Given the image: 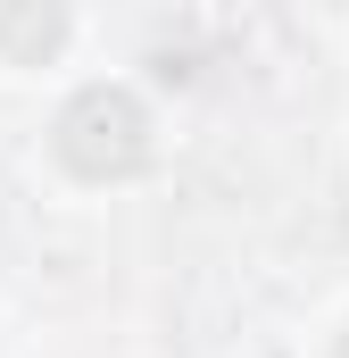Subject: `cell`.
I'll use <instances>...</instances> for the list:
<instances>
[{"mask_svg":"<svg viewBox=\"0 0 349 358\" xmlns=\"http://www.w3.org/2000/svg\"><path fill=\"white\" fill-rule=\"evenodd\" d=\"M50 159L75 183H125L150 167V108L125 84H84L50 117Z\"/></svg>","mask_w":349,"mask_h":358,"instance_id":"obj_1","label":"cell"},{"mask_svg":"<svg viewBox=\"0 0 349 358\" xmlns=\"http://www.w3.org/2000/svg\"><path fill=\"white\" fill-rule=\"evenodd\" d=\"M333 358H349V334H341V342H333Z\"/></svg>","mask_w":349,"mask_h":358,"instance_id":"obj_3","label":"cell"},{"mask_svg":"<svg viewBox=\"0 0 349 358\" xmlns=\"http://www.w3.org/2000/svg\"><path fill=\"white\" fill-rule=\"evenodd\" d=\"M59 42H67V8H42V0L0 8V59H8V67H42Z\"/></svg>","mask_w":349,"mask_h":358,"instance_id":"obj_2","label":"cell"}]
</instances>
